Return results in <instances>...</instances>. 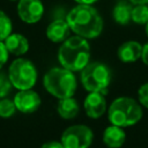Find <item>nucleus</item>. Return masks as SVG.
<instances>
[{"label": "nucleus", "instance_id": "obj_27", "mask_svg": "<svg viewBox=\"0 0 148 148\" xmlns=\"http://www.w3.org/2000/svg\"><path fill=\"white\" fill-rule=\"evenodd\" d=\"M145 25H146V28H145V30H146V35H147V37H148V22H147Z\"/></svg>", "mask_w": 148, "mask_h": 148}, {"label": "nucleus", "instance_id": "obj_22", "mask_svg": "<svg viewBox=\"0 0 148 148\" xmlns=\"http://www.w3.org/2000/svg\"><path fill=\"white\" fill-rule=\"evenodd\" d=\"M8 54H9V52H8V50H7L6 45H5V43L0 40V69H1L2 66L7 62V60H8Z\"/></svg>", "mask_w": 148, "mask_h": 148}, {"label": "nucleus", "instance_id": "obj_23", "mask_svg": "<svg viewBox=\"0 0 148 148\" xmlns=\"http://www.w3.org/2000/svg\"><path fill=\"white\" fill-rule=\"evenodd\" d=\"M40 148H65L64 145L61 143V141H49L46 143H44Z\"/></svg>", "mask_w": 148, "mask_h": 148}, {"label": "nucleus", "instance_id": "obj_10", "mask_svg": "<svg viewBox=\"0 0 148 148\" xmlns=\"http://www.w3.org/2000/svg\"><path fill=\"white\" fill-rule=\"evenodd\" d=\"M83 106L88 117L94 119L99 118L101 116H103V113L106 110V99L104 94L97 91L89 92L84 98Z\"/></svg>", "mask_w": 148, "mask_h": 148}, {"label": "nucleus", "instance_id": "obj_5", "mask_svg": "<svg viewBox=\"0 0 148 148\" xmlns=\"http://www.w3.org/2000/svg\"><path fill=\"white\" fill-rule=\"evenodd\" d=\"M110 82L111 71L103 62H88V65L81 71V83L89 92L97 91L105 94Z\"/></svg>", "mask_w": 148, "mask_h": 148}, {"label": "nucleus", "instance_id": "obj_19", "mask_svg": "<svg viewBox=\"0 0 148 148\" xmlns=\"http://www.w3.org/2000/svg\"><path fill=\"white\" fill-rule=\"evenodd\" d=\"M16 112V106L14 101L2 97L0 98V117L2 118H9Z\"/></svg>", "mask_w": 148, "mask_h": 148}, {"label": "nucleus", "instance_id": "obj_6", "mask_svg": "<svg viewBox=\"0 0 148 148\" xmlns=\"http://www.w3.org/2000/svg\"><path fill=\"white\" fill-rule=\"evenodd\" d=\"M8 76L14 88L18 90L31 89L37 81V69L30 60L17 58L10 64Z\"/></svg>", "mask_w": 148, "mask_h": 148}, {"label": "nucleus", "instance_id": "obj_3", "mask_svg": "<svg viewBox=\"0 0 148 148\" xmlns=\"http://www.w3.org/2000/svg\"><path fill=\"white\" fill-rule=\"evenodd\" d=\"M108 118L112 125L119 127L133 126L141 120L142 109L140 104L131 97H118L109 106Z\"/></svg>", "mask_w": 148, "mask_h": 148}, {"label": "nucleus", "instance_id": "obj_15", "mask_svg": "<svg viewBox=\"0 0 148 148\" xmlns=\"http://www.w3.org/2000/svg\"><path fill=\"white\" fill-rule=\"evenodd\" d=\"M57 110H58V113L61 118L72 119V118L77 116L80 106H79L77 101L75 98H73V96H72V97H66V98L59 99Z\"/></svg>", "mask_w": 148, "mask_h": 148}, {"label": "nucleus", "instance_id": "obj_9", "mask_svg": "<svg viewBox=\"0 0 148 148\" xmlns=\"http://www.w3.org/2000/svg\"><path fill=\"white\" fill-rule=\"evenodd\" d=\"M14 103L16 106V110H18L22 113H32L40 106V97L39 95L31 90V89H24L16 92L14 97Z\"/></svg>", "mask_w": 148, "mask_h": 148}, {"label": "nucleus", "instance_id": "obj_26", "mask_svg": "<svg viewBox=\"0 0 148 148\" xmlns=\"http://www.w3.org/2000/svg\"><path fill=\"white\" fill-rule=\"evenodd\" d=\"M133 5H146L148 3V0H128Z\"/></svg>", "mask_w": 148, "mask_h": 148}, {"label": "nucleus", "instance_id": "obj_25", "mask_svg": "<svg viewBox=\"0 0 148 148\" xmlns=\"http://www.w3.org/2000/svg\"><path fill=\"white\" fill-rule=\"evenodd\" d=\"M74 1L77 2L79 5H92L98 0H74Z\"/></svg>", "mask_w": 148, "mask_h": 148}, {"label": "nucleus", "instance_id": "obj_21", "mask_svg": "<svg viewBox=\"0 0 148 148\" xmlns=\"http://www.w3.org/2000/svg\"><path fill=\"white\" fill-rule=\"evenodd\" d=\"M138 96H139V102L148 109V82L143 83L138 91Z\"/></svg>", "mask_w": 148, "mask_h": 148}, {"label": "nucleus", "instance_id": "obj_2", "mask_svg": "<svg viewBox=\"0 0 148 148\" xmlns=\"http://www.w3.org/2000/svg\"><path fill=\"white\" fill-rule=\"evenodd\" d=\"M58 60L64 68L72 72L82 71L90 60V45L81 36L68 37L58 51Z\"/></svg>", "mask_w": 148, "mask_h": 148}, {"label": "nucleus", "instance_id": "obj_28", "mask_svg": "<svg viewBox=\"0 0 148 148\" xmlns=\"http://www.w3.org/2000/svg\"><path fill=\"white\" fill-rule=\"evenodd\" d=\"M10 1H20V0H10Z\"/></svg>", "mask_w": 148, "mask_h": 148}, {"label": "nucleus", "instance_id": "obj_7", "mask_svg": "<svg viewBox=\"0 0 148 148\" xmlns=\"http://www.w3.org/2000/svg\"><path fill=\"white\" fill-rule=\"evenodd\" d=\"M92 139V131L86 125H72L61 134V143L65 148H89Z\"/></svg>", "mask_w": 148, "mask_h": 148}, {"label": "nucleus", "instance_id": "obj_14", "mask_svg": "<svg viewBox=\"0 0 148 148\" xmlns=\"http://www.w3.org/2000/svg\"><path fill=\"white\" fill-rule=\"evenodd\" d=\"M7 50L9 53L14 56H22L28 52L29 50V42L28 39L21 34H10L3 40Z\"/></svg>", "mask_w": 148, "mask_h": 148}, {"label": "nucleus", "instance_id": "obj_16", "mask_svg": "<svg viewBox=\"0 0 148 148\" xmlns=\"http://www.w3.org/2000/svg\"><path fill=\"white\" fill-rule=\"evenodd\" d=\"M132 9L133 7L128 2H125V1L118 2L112 10V17L114 22L120 25L127 24L132 20Z\"/></svg>", "mask_w": 148, "mask_h": 148}, {"label": "nucleus", "instance_id": "obj_17", "mask_svg": "<svg viewBox=\"0 0 148 148\" xmlns=\"http://www.w3.org/2000/svg\"><path fill=\"white\" fill-rule=\"evenodd\" d=\"M132 21L136 24H146L148 22V7L146 5H136L133 7Z\"/></svg>", "mask_w": 148, "mask_h": 148}, {"label": "nucleus", "instance_id": "obj_18", "mask_svg": "<svg viewBox=\"0 0 148 148\" xmlns=\"http://www.w3.org/2000/svg\"><path fill=\"white\" fill-rule=\"evenodd\" d=\"M13 24L8 15L0 9V40L3 42L12 34Z\"/></svg>", "mask_w": 148, "mask_h": 148}, {"label": "nucleus", "instance_id": "obj_1", "mask_svg": "<svg viewBox=\"0 0 148 148\" xmlns=\"http://www.w3.org/2000/svg\"><path fill=\"white\" fill-rule=\"evenodd\" d=\"M73 32L86 39L96 38L103 30V20L91 5H77L66 16Z\"/></svg>", "mask_w": 148, "mask_h": 148}, {"label": "nucleus", "instance_id": "obj_11", "mask_svg": "<svg viewBox=\"0 0 148 148\" xmlns=\"http://www.w3.org/2000/svg\"><path fill=\"white\" fill-rule=\"evenodd\" d=\"M71 28L66 20H54L46 28V37L53 43H62L69 37Z\"/></svg>", "mask_w": 148, "mask_h": 148}, {"label": "nucleus", "instance_id": "obj_8", "mask_svg": "<svg viewBox=\"0 0 148 148\" xmlns=\"http://www.w3.org/2000/svg\"><path fill=\"white\" fill-rule=\"evenodd\" d=\"M20 18L29 24L38 22L44 14V6L40 0H20L17 5Z\"/></svg>", "mask_w": 148, "mask_h": 148}, {"label": "nucleus", "instance_id": "obj_4", "mask_svg": "<svg viewBox=\"0 0 148 148\" xmlns=\"http://www.w3.org/2000/svg\"><path fill=\"white\" fill-rule=\"evenodd\" d=\"M44 88L52 96L61 99L72 97L76 90V79L72 71L64 67H53L43 79Z\"/></svg>", "mask_w": 148, "mask_h": 148}, {"label": "nucleus", "instance_id": "obj_20", "mask_svg": "<svg viewBox=\"0 0 148 148\" xmlns=\"http://www.w3.org/2000/svg\"><path fill=\"white\" fill-rule=\"evenodd\" d=\"M12 87H13V84L9 80L8 74L6 75L5 73L0 72V98L6 97L10 92Z\"/></svg>", "mask_w": 148, "mask_h": 148}, {"label": "nucleus", "instance_id": "obj_12", "mask_svg": "<svg viewBox=\"0 0 148 148\" xmlns=\"http://www.w3.org/2000/svg\"><path fill=\"white\" fill-rule=\"evenodd\" d=\"M142 54V45L135 40H128L123 43L118 50L117 56L123 62H134Z\"/></svg>", "mask_w": 148, "mask_h": 148}, {"label": "nucleus", "instance_id": "obj_13", "mask_svg": "<svg viewBox=\"0 0 148 148\" xmlns=\"http://www.w3.org/2000/svg\"><path fill=\"white\" fill-rule=\"evenodd\" d=\"M126 139V133L123 127L117 125H110L104 130L103 133V142L109 148H120Z\"/></svg>", "mask_w": 148, "mask_h": 148}, {"label": "nucleus", "instance_id": "obj_24", "mask_svg": "<svg viewBox=\"0 0 148 148\" xmlns=\"http://www.w3.org/2000/svg\"><path fill=\"white\" fill-rule=\"evenodd\" d=\"M141 59L143 61V64L146 66H148V43L145 44L142 46V54H141Z\"/></svg>", "mask_w": 148, "mask_h": 148}]
</instances>
